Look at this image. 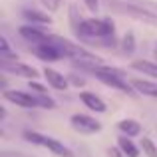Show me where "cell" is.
<instances>
[{
    "label": "cell",
    "mask_w": 157,
    "mask_h": 157,
    "mask_svg": "<svg viewBox=\"0 0 157 157\" xmlns=\"http://www.w3.org/2000/svg\"><path fill=\"white\" fill-rule=\"evenodd\" d=\"M113 22L107 18H84L78 26H74L80 38L84 40H100L101 46H115L113 42L109 44V38H113Z\"/></svg>",
    "instance_id": "6da1fadb"
},
{
    "label": "cell",
    "mask_w": 157,
    "mask_h": 157,
    "mask_svg": "<svg viewBox=\"0 0 157 157\" xmlns=\"http://www.w3.org/2000/svg\"><path fill=\"white\" fill-rule=\"evenodd\" d=\"M50 40L62 50L64 58L74 60V64H101V58H98L94 52L86 50L84 46L72 42V40L62 38V36H56V34H50Z\"/></svg>",
    "instance_id": "7a4b0ae2"
},
{
    "label": "cell",
    "mask_w": 157,
    "mask_h": 157,
    "mask_svg": "<svg viewBox=\"0 0 157 157\" xmlns=\"http://www.w3.org/2000/svg\"><path fill=\"white\" fill-rule=\"evenodd\" d=\"M24 139H26V141H30V143H34V145L46 147L48 151H52V153L58 155V157H76L70 147H66L62 141L50 137V135H42V133H38V131L26 129V131H24Z\"/></svg>",
    "instance_id": "3957f363"
},
{
    "label": "cell",
    "mask_w": 157,
    "mask_h": 157,
    "mask_svg": "<svg viewBox=\"0 0 157 157\" xmlns=\"http://www.w3.org/2000/svg\"><path fill=\"white\" fill-rule=\"evenodd\" d=\"M117 8L121 10V14L131 16V18H135L137 22L149 24V26H157V14L149 12L147 8H143V6H139V4L133 2V0H125V2L117 4Z\"/></svg>",
    "instance_id": "277c9868"
},
{
    "label": "cell",
    "mask_w": 157,
    "mask_h": 157,
    "mask_svg": "<svg viewBox=\"0 0 157 157\" xmlns=\"http://www.w3.org/2000/svg\"><path fill=\"white\" fill-rule=\"evenodd\" d=\"M0 70L4 74L20 76V78H26V80H34L38 76V70L28 66V64L18 62V58H0Z\"/></svg>",
    "instance_id": "5b68a950"
},
{
    "label": "cell",
    "mask_w": 157,
    "mask_h": 157,
    "mask_svg": "<svg viewBox=\"0 0 157 157\" xmlns=\"http://www.w3.org/2000/svg\"><path fill=\"white\" fill-rule=\"evenodd\" d=\"M2 98L6 101H10V104L18 105V107H24V109L40 107L36 96H32V94H28V92H20V90H4V92H2Z\"/></svg>",
    "instance_id": "8992f818"
},
{
    "label": "cell",
    "mask_w": 157,
    "mask_h": 157,
    "mask_svg": "<svg viewBox=\"0 0 157 157\" xmlns=\"http://www.w3.org/2000/svg\"><path fill=\"white\" fill-rule=\"evenodd\" d=\"M70 123L80 133H96V131H101V123L96 117L86 115V113H74L70 117Z\"/></svg>",
    "instance_id": "52a82bcc"
},
{
    "label": "cell",
    "mask_w": 157,
    "mask_h": 157,
    "mask_svg": "<svg viewBox=\"0 0 157 157\" xmlns=\"http://www.w3.org/2000/svg\"><path fill=\"white\" fill-rule=\"evenodd\" d=\"M34 54L44 62H60V60H64V54H62V50L50 40V36H48L46 42L34 44Z\"/></svg>",
    "instance_id": "ba28073f"
},
{
    "label": "cell",
    "mask_w": 157,
    "mask_h": 157,
    "mask_svg": "<svg viewBox=\"0 0 157 157\" xmlns=\"http://www.w3.org/2000/svg\"><path fill=\"white\" fill-rule=\"evenodd\" d=\"M18 32H20V36L30 44H42V42H46L48 36H50L48 32H44L42 28L36 26V24H24V26L18 28Z\"/></svg>",
    "instance_id": "9c48e42d"
},
{
    "label": "cell",
    "mask_w": 157,
    "mask_h": 157,
    "mask_svg": "<svg viewBox=\"0 0 157 157\" xmlns=\"http://www.w3.org/2000/svg\"><path fill=\"white\" fill-rule=\"evenodd\" d=\"M80 100L88 109L96 111V113H105L107 111V104L100 96H96L94 92H80Z\"/></svg>",
    "instance_id": "30bf717a"
},
{
    "label": "cell",
    "mask_w": 157,
    "mask_h": 157,
    "mask_svg": "<svg viewBox=\"0 0 157 157\" xmlns=\"http://www.w3.org/2000/svg\"><path fill=\"white\" fill-rule=\"evenodd\" d=\"M42 74H44V78H46L48 86H52L54 90H68V86H70L68 78H66L64 74H60L58 70L48 68V66H46V68L42 70Z\"/></svg>",
    "instance_id": "8fae6325"
},
{
    "label": "cell",
    "mask_w": 157,
    "mask_h": 157,
    "mask_svg": "<svg viewBox=\"0 0 157 157\" xmlns=\"http://www.w3.org/2000/svg\"><path fill=\"white\" fill-rule=\"evenodd\" d=\"M22 16L28 20L30 24H36V26H46V24H52V16L48 12H40V10H22Z\"/></svg>",
    "instance_id": "7c38bea8"
},
{
    "label": "cell",
    "mask_w": 157,
    "mask_h": 157,
    "mask_svg": "<svg viewBox=\"0 0 157 157\" xmlns=\"http://www.w3.org/2000/svg\"><path fill=\"white\" fill-rule=\"evenodd\" d=\"M133 88L137 90L139 94L143 96H149V98H155L157 100V82H149V80H139V78H133L131 80Z\"/></svg>",
    "instance_id": "4fadbf2b"
},
{
    "label": "cell",
    "mask_w": 157,
    "mask_h": 157,
    "mask_svg": "<svg viewBox=\"0 0 157 157\" xmlns=\"http://www.w3.org/2000/svg\"><path fill=\"white\" fill-rule=\"evenodd\" d=\"M119 131H121L123 135H127V137H137L139 133H141V123L137 121V119H121V121L117 123Z\"/></svg>",
    "instance_id": "5bb4252c"
},
{
    "label": "cell",
    "mask_w": 157,
    "mask_h": 157,
    "mask_svg": "<svg viewBox=\"0 0 157 157\" xmlns=\"http://www.w3.org/2000/svg\"><path fill=\"white\" fill-rule=\"evenodd\" d=\"M131 70L143 74V76H151L157 78V64L155 62H147V60H133L131 62Z\"/></svg>",
    "instance_id": "9a60e30c"
},
{
    "label": "cell",
    "mask_w": 157,
    "mask_h": 157,
    "mask_svg": "<svg viewBox=\"0 0 157 157\" xmlns=\"http://www.w3.org/2000/svg\"><path fill=\"white\" fill-rule=\"evenodd\" d=\"M117 147L123 151V155H125V157H139V149H141V147H137L133 143V139L127 137V135L117 137Z\"/></svg>",
    "instance_id": "2e32d148"
},
{
    "label": "cell",
    "mask_w": 157,
    "mask_h": 157,
    "mask_svg": "<svg viewBox=\"0 0 157 157\" xmlns=\"http://www.w3.org/2000/svg\"><path fill=\"white\" fill-rule=\"evenodd\" d=\"M139 147H141L143 155L145 157H157V145L153 143V139L147 137V135H143L141 139H139Z\"/></svg>",
    "instance_id": "e0dca14e"
},
{
    "label": "cell",
    "mask_w": 157,
    "mask_h": 157,
    "mask_svg": "<svg viewBox=\"0 0 157 157\" xmlns=\"http://www.w3.org/2000/svg\"><path fill=\"white\" fill-rule=\"evenodd\" d=\"M121 50L125 52V54H133V50H135V36H133V32H127V34L123 36Z\"/></svg>",
    "instance_id": "ac0fdd59"
},
{
    "label": "cell",
    "mask_w": 157,
    "mask_h": 157,
    "mask_svg": "<svg viewBox=\"0 0 157 157\" xmlns=\"http://www.w3.org/2000/svg\"><path fill=\"white\" fill-rule=\"evenodd\" d=\"M36 100H38V105L40 107H46V109H54V107H56V101H54L48 94H38Z\"/></svg>",
    "instance_id": "d6986e66"
},
{
    "label": "cell",
    "mask_w": 157,
    "mask_h": 157,
    "mask_svg": "<svg viewBox=\"0 0 157 157\" xmlns=\"http://www.w3.org/2000/svg\"><path fill=\"white\" fill-rule=\"evenodd\" d=\"M133 2H137L139 6H143V8H147L149 12L157 14V2H155V0H133Z\"/></svg>",
    "instance_id": "ffe728a7"
},
{
    "label": "cell",
    "mask_w": 157,
    "mask_h": 157,
    "mask_svg": "<svg viewBox=\"0 0 157 157\" xmlns=\"http://www.w3.org/2000/svg\"><path fill=\"white\" fill-rule=\"evenodd\" d=\"M28 88H30V90H34L36 94H48V90L44 88L42 84H38V82H34V80H32L30 84H28Z\"/></svg>",
    "instance_id": "44dd1931"
},
{
    "label": "cell",
    "mask_w": 157,
    "mask_h": 157,
    "mask_svg": "<svg viewBox=\"0 0 157 157\" xmlns=\"http://www.w3.org/2000/svg\"><path fill=\"white\" fill-rule=\"evenodd\" d=\"M84 4L90 12H98V8H100V0H84Z\"/></svg>",
    "instance_id": "7402d4cb"
},
{
    "label": "cell",
    "mask_w": 157,
    "mask_h": 157,
    "mask_svg": "<svg viewBox=\"0 0 157 157\" xmlns=\"http://www.w3.org/2000/svg\"><path fill=\"white\" fill-rule=\"evenodd\" d=\"M40 2H42L50 12H54V10L58 8V4H60V0H40Z\"/></svg>",
    "instance_id": "603a6c76"
},
{
    "label": "cell",
    "mask_w": 157,
    "mask_h": 157,
    "mask_svg": "<svg viewBox=\"0 0 157 157\" xmlns=\"http://www.w3.org/2000/svg\"><path fill=\"white\" fill-rule=\"evenodd\" d=\"M107 155H109V157H125V155H123V151L119 149V147H113V149H107Z\"/></svg>",
    "instance_id": "cb8c5ba5"
}]
</instances>
